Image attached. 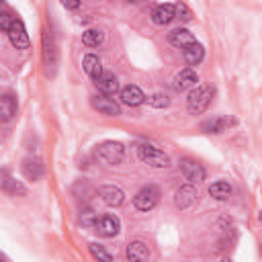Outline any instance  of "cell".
<instances>
[{"instance_id": "1", "label": "cell", "mask_w": 262, "mask_h": 262, "mask_svg": "<svg viewBox=\"0 0 262 262\" xmlns=\"http://www.w3.org/2000/svg\"><path fill=\"white\" fill-rule=\"evenodd\" d=\"M215 96V88L209 86V84H201V86H194L186 98V108L190 115H201L207 111V106L211 104Z\"/></svg>"}, {"instance_id": "2", "label": "cell", "mask_w": 262, "mask_h": 262, "mask_svg": "<svg viewBox=\"0 0 262 262\" xmlns=\"http://www.w3.org/2000/svg\"><path fill=\"white\" fill-rule=\"evenodd\" d=\"M125 156V147L121 141H104L96 147V158L100 162H104L106 166H117L123 162Z\"/></svg>"}, {"instance_id": "3", "label": "cell", "mask_w": 262, "mask_h": 262, "mask_svg": "<svg viewBox=\"0 0 262 262\" xmlns=\"http://www.w3.org/2000/svg\"><path fill=\"white\" fill-rule=\"evenodd\" d=\"M158 203H160V188L156 184H147V186L139 188L137 194L133 196V205L139 211H151Z\"/></svg>"}, {"instance_id": "4", "label": "cell", "mask_w": 262, "mask_h": 262, "mask_svg": "<svg viewBox=\"0 0 262 262\" xmlns=\"http://www.w3.org/2000/svg\"><path fill=\"white\" fill-rule=\"evenodd\" d=\"M137 154H139V158H141L145 164H149V166H154V168H168V166H170V156L164 154L162 149L154 147V145H147V143H145V145H139Z\"/></svg>"}, {"instance_id": "5", "label": "cell", "mask_w": 262, "mask_h": 262, "mask_svg": "<svg viewBox=\"0 0 262 262\" xmlns=\"http://www.w3.org/2000/svg\"><path fill=\"white\" fill-rule=\"evenodd\" d=\"M178 166H180L182 176H184L188 182L199 184V182L205 180V168H203L201 164H196L194 160H190V158H182V160L178 162Z\"/></svg>"}, {"instance_id": "6", "label": "cell", "mask_w": 262, "mask_h": 262, "mask_svg": "<svg viewBox=\"0 0 262 262\" xmlns=\"http://www.w3.org/2000/svg\"><path fill=\"white\" fill-rule=\"evenodd\" d=\"M43 61H45L47 72L53 74L55 72V66H57V49H55L53 37H51V33L47 29L43 31Z\"/></svg>"}, {"instance_id": "7", "label": "cell", "mask_w": 262, "mask_h": 262, "mask_svg": "<svg viewBox=\"0 0 262 262\" xmlns=\"http://www.w3.org/2000/svg\"><path fill=\"white\" fill-rule=\"evenodd\" d=\"M6 35H8L10 43L16 49H29V35H27V29H25L20 18H14V23H12V27H10V31Z\"/></svg>"}, {"instance_id": "8", "label": "cell", "mask_w": 262, "mask_h": 262, "mask_svg": "<svg viewBox=\"0 0 262 262\" xmlns=\"http://www.w3.org/2000/svg\"><path fill=\"white\" fill-rule=\"evenodd\" d=\"M196 199H199V192H196V188H194L192 182H190V184H184V186H180V188L176 190V194H174V205H176L178 209H188V207H192V205L196 203Z\"/></svg>"}, {"instance_id": "9", "label": "cell", "mask_w": 262, "mask_h": 262, "mask_svg": "<svg viewBox=\"0 0 262 262\" xmlns=\"http://www.w3.org/2000/svg\"><path fill=\"white\" fill-rule=\"evenodd\" d=\"M96 231H98V235H102V237H115L119 231H121V221H119V217H115V215H102L98 221H96V227H94Z\"/></svg>"}, {"instance_id": "10", "label": "cell", "mask_w": 262, "mask_h": 262, "mask_svg": "<svg viewBox=\"0 0 262 262\" xmlns=\"http://www.w3.org/2000/svg\"><path fill=\"white\" fill-rule=\"evenodd\" d=\"M92 106L98 113H102V115H111V117L121 115V106L108 94H96V96H92Z\"/></svg>"}, {"instance_id": "11", "label": "cell", "mask_w": 262, "mask_h": 262, "mask_svg": "<svg viewBox=\"0 0 262 262\" xmlns=\"http://www.w3.org/2000/svg\"><path fill=\"white\" fill-rule=\"evenodd\" d=\"M172 18H176V4H170V2H164V4H158L154 10H151V20L160 27L172 23Z\"/></svg>"}, {"instance_id": "12", "label": "cell", "mask_w": 262, "mask_h": 262, "mask_svg": "<svg viewBox=\"0 0 262 262\" xmlns=\"http://www.w3.org/2000/svg\"><path fill=\"white\" fill-rule=\"evenodd\" d=\"M98 194H100L102 203L108 205V207H119V205H123V201H125V192H123L119 186H115V184L100 186Z\"/></svg>"}, {"instance_id": "13", "label": "cell", "mask_w": 262, "mask_h": 262, "mask_svg": "<svg viewBox=\"0 0 262 262\" xmlns=\"http://www.w3.org/2000/svg\"><path fill=\"white\" fill-rule=\"evenodd\" d=\"M196 82H199L196 72H194L192 68H184V70H182V72H178V74H176V78H174V90L184 92V90H188V88H194V86H196Z\"/></svg>"}, {"instance_id": "14", "label": "cell", "mask_w": 262, "mask_h": 262, "mask_svg": "<svg viewBox=\"0 0 262 262\" xmlns=\"http://www.w3.org/2000/svg\"><path fill=\"white\" fill-rule=\"evenodd\" d=\"M20 172H23V176L27 178V180H39L41 176H43V164H41V160L39 158H33V156H29V158H25L23 160V164H20Z\"/></svg>"}, {"instance_id": "15", "label": "cell", "mask_w": 262, "mask_h": 262, "mask_svg": "<svg viewBox=\"0 0 262 262\" xmlns=\"http://www.w3.org/2000/svg\"><path fill=\"white\" fill-rule=\"evenodd\" d=\"M94 84H96V88H98L102 94H108V96L117 94V90H119L117 76H115L113 72H108V70H104V72L100 74V78H98V80H94Z\"/></svg>"}, {"instance_id": "16", "label": "cell", "mask_w": 262, "mask_h": 262, "mask_svg": "<svg viewBox=\"0 0 262 262\" xmlns=\"http://www.w3.org/2000/svg\"><path fill=\"white\" fill-rule=\"evenodd\" d=\"M121 100H123L127 106H139V104L145 100V94L141 92L139 86H135V84H127V86L121 90Z\"/></svg>"}, {"instance_id": "17", "label": "cell", "mask_w": 262, "mask_h": 262, "mask_svg": "<svg viewBox=\"0 0 262 262\" xmlns=\"http://www.w3.org/2000/svg\"><path fill=\"white\" fill-rule=\"evenodd\" d=\"M168 41H170V45L184 49V47H188L190 43H194L196 39H194V35H192L188 29H174V31L168 35Z\"/></svg>"}, {"instance_id": "18", "label": "cell", "mask_w": 262, "mask_h": 262, "mask_svg": "<svg viewBox=\"0 0 262 262\" xmlns=\"http://www.w3.org/2000/svg\"><path fill=\"white\" fill-rule=\"evenodd\" d=\"M82 68H84V72H86L92 80H98L100 74L104 72L100 59H98L94 53H86V55H84V59H82Z\"/></svg>"}, {"instance_id": "19", "label": "cell", "mask_w": 262, "mask_h": 262, "mask_svg": "<svg viewBox=\"0 0 262 262\" xmlns=\"http://www.w3.org/2000/svg\"><path fill=\"white\" fill-rule=\"evenodd\" d=\"M125 254H127V258L133 260V262H143V260L149 258V250H147V246H145L143 242H131V244L127 246Z\"/></svg>"}, {"instance_id": "20", "label": "cell", "mask_w": 262, "mask_h": 262, "mask_svg": "<svg viewBox=\"0 0 262 262\" xmlns=\"http://www.w3.org/2000/svg\"><path fill=\"white\" fill-rule=\"evenodd\" d=\"M182 51H184V59H186L188 66H199V63L203 61V57H205V49H203V45L196 43V41L190 43L188 47H184Z\"/></svg>"}, {"instance_id": "21", "label": "cell", "mask_w": 262, "mask_h": 262, "mask_svg": "<svg viewBox=\"0 0 262 262\" xmlns=\"http://www.w3.org/2000/svg\"><path fill=\"white\" fill-rule=\"evenodd\" d=\"M16 115V98L12 94H2L0 98V119L10 121Z\"/></svg>"}, {"instance_id": "22", "label": "cell", "mask_w": 262, "mask_h": 262, "mask_svg": "<svg viewBox=\"0 0 262 262\" xmlns=\"http://www.w3.org/2000/svg\"><path fill=\"white\" fill-rule=\"evenodd\" d=\"M231 192H233V188H231V184L225 182V180H217V182H213V184L209 186V194L215 196L217 201H227V199L231 196Z\"/></svg>"}, {"instance_id": "23", "label": "cell", "mask_w": 262, "mask_h": 262, "mask_svg": "<svg viewBox=\"0 0 262 262\" xmlns=\"http://www.w3.org/2000/svg\"><path fill=\"white\" fill-rule=\"evenodd\" d=\"M2 176H4V180H2V188H4V192L14 194V196H25V194H27V188H25V186H23L18 180L10 178L6 170L2 172Z\"/></svg>"}, {"instance_id": "24", "label": "cell", "mask_w": 262, "mask_h": 262, "mask_svg": "<svg viewBox=\"0 0 262 262\" xmlns=\"http://www.w3.org/2000/svg\"><path fill=\"white\" fill-rule=\"evenodd\" d=\"M229 125V119H223V117H215V119H209V121H203L201 129L205 133H221L225 131V127Z\"/></svg>"}, {"instance_id": "25", "label": "cell", "mask_w": 262, "mask_h": 262, "mask_svg": "<svg viewBox=\"0 0 262 262\" xmlns=\"http://www.w3.org/2000/svg\"><path fill=\"white\" fill-rule=\"evenodd\" d=\"M102 39H104V35L98 29H88V31L82 33V43L88 45V47H98L102 43Z\"/></svg>"}, {"instance_id": "26", "label": "cell", "mask_w": 262, "mask_h": 262, "mask_svg": "<svg viewBox=\"0 0 262 262\" xmlns=\"http://www.w3.org/2000/svg\"><path fill=\"white\" fill-rule=\"evenodd\" d=\"M96 221H98V215H96L92 209H84V211L80 213V223H82V227L94 229V227H96Z\"/></svg>"}, {"instance_id": "27", "label": "cell", "mask_w": 262, "mask_h": 262, "mask_svg": "<svg viewBox=\"0 0 262 262\" xmlns=\"http://www.w3.org/2000/svg\"><path fill=\"white\" fill-rule=\"evenodd\" d=\"M147 102H149L151 106H156V108H164V106L170 104V96L164 94V92H156V94H151V96L147 98Z\"/></svg>"}, {"instance_id": "28", "label": "cell", "mask_w": 262, "mask_h": 262, "mask_svg": "<svg viewBox=\"0 0 262 262\" xmlns=\"http://www.w3.org/2000/svg\"><path fill=\"white\" fill-rule=\"evenodd\" d=\"M90 254H92L94 258H98V260H104V262H111V260H113V256H111L102 246H98V244H90Z\"/></svg>"}, {"instance_id": "29", "label": "cell", "mask_w": 262, "mask_h": 262, "mask_svg": "<svg viewBox=\"0 0 262 262\" xmlns=\"http://www.w3.org/2000/svg\"><path fill=\"white\" fill-rule=\"evenodd\" d=\"M176 16H178L180 20L188 23V20L192 18V12H190V8H188L184 2H178V4H176Z\"/></svg>"}, {"instance_id": "30", "label": "cell", "mask_w": 262, "mask_h": 262, "mask_svg": "<svg viewBox=\"0 0 262 262\" xmlns=\"http://www.w3.org/2000/svg\"><path fill=\"white\" fill-rule=\"evenodd\" d=\"M12 23H14V16H10V12H2L0 14V29L4 31V33H8L10 31V27H12Z\"/></svg>"}, {"instance_id": "31", "label": "cell", "mask_w": 262, "mask_h": 262, "mask_svg": "<svg viewBox=\"0 0 262 262\" xmlns=\"http://www.w3.org/2000/svg\"><path fill=\"white\" fill-rule=\"evenodd\" d=\"M66 8H70V10H74V8H78L80 6V0H59Z\"/></svg>"}, {"instance_id": "32", "label": "cell", "mask_w": 262, "mask_h": 262, "mask_svg": "<svg viewBox=\"0 0 262 262\" xmlns=\"http://www.w3.org/2000/svg\"><path fill=\"white\" fill-rule=\"evenodd\" d=\"M131 2H139V0H131Z\"/></svg>"}]
</instances>
